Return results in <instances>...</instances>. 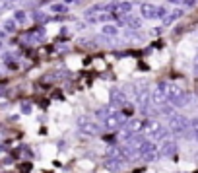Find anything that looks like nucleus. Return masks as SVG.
Returning a JSON list of instances; mask_svg holds the SVG:
<instances>
[{"mask_svg": "<svg viewBox=\"0 0 198 173\" xmlns=\"http://www.w3.org/2000/svg\"><path fill=\"white\" fill-rule=\"evenodd\" d=\"M144 132H146L148 140L157 142V140H165L169 128L163 126L159 121H146V126H144Z\"/></svg>", "mask_w": 198, "mask_h": 173, "instance_id": "obj_2", "label": "nucleus"}, {"mask_svg": "<svg viewBox=\"0 0 198 173\" xmlns=\"http://www.w3.org/2000/svg\"><path fill=\"white\" fill-rule=\"evenodd\" d=\"M194 74L198 76V55H196V58H194Z\"/></svg>", "mask_w": 198, "mask_h": 173, "instance_id": "obj_21", "label": "nucleus"}, {"mask_svg": "<svg viewBox=\"0 0 198 173\" xmlns=\"http://www.w3.org/2000/svg\"><path fill=\"white\" fill-rule=\"evenodd\" d=\"M138 158H142L144 161H157V159L161 158L159 146H156V142H152V140H146L138 148Z\"/></svg>", "mask_w": 198, "mask_h": 173, "instance_id": "obj_4", "label": "nucleus"}, {"mask_svg": "<svg viewBox=\"0 0 198 173\" xmlns=\"http://www.w3.org/2000/svg\"><path fill=\"white\" fill-rule=\"evenodd\" d=\"M14 19L16 22H25V12H22V10L14 12Z\"/></svg>", "mask_w": 198, "mask_h": 173, "instance_id": "obj_18", "label": "nucleus"}, {"mask_svg": "<svg viewBox=\"0 0 198 173\" xmlns=\"http://www.w3.org/2000/svg\"><path fill=\"white\" fill-rule=\"evenodd\" d=\"M177 152V144L173 140H163V144L159 146V154H161V158H169V156H173Z\"/></svg>", "mask_w": 198, "mask_h": 173, "instance_id": "obj_10", "label": "nucleus"}, {"mask_svg": "<svg viewBox=\"0 0 198 173\" xmlns=\"http://www.w3.org/2000/svg\"><path fill=\"white\" fill-rule=\"evenodd\" d=\"M4 29L6 31H16V24H14V19H8L4 24Z\"/></svg>", "mask_w": 198, "mask_h": 173, "instance_id": "obj_19", "label": "nucleus"}, {"mask_svg": "<svg viewBox=\"0 0 198 173\" xmlns=\"http://www.w3.org/2000/svg\"><path fill=\"white\" fill-rule=\"evenodd\" d=\"M51 10L55 12V14H64V12H68V6H64L62 2H56V4L51 6Z\"/></svg>", "mask_w": 198, "mask_h": 173, "instance_id": "obj_16", "label": "nucleus"}, {"mask_svg": "<svg viewBox=\"0 0 198 173\" xmlns=\"http://www.w3.org/2000/svg\"><path fill=\"white\" fill-rule=\"evenodd\" d=\"M10 2H14V0H10Z\"/></svg>", "mask_w": 198, "mask_h": 173, "instance_id": "obj_25", "label": "nucleus"}, {"mask_svg": "<svg viewBox=\"0 0 198 173\" xmlns=\"http://www.w3.org/2000/svg\"><path fill=\"white\" fill-rule=\"evenodd\" d=\"M126 159H105V167L109 169V171H120L122 169V165H125Z\"/></svg>", "mask_w": 198, "mask_h": 173, "instance_id": "obj_11", "label": "nucleus"}, {"mask_svg": "<svg viewBox=\"0 0 198 173\" xmlns=\"http://www.w3.org/2000/svg\"><path fill=\"white\" fill-rule=\"evenodd\" d=\"M122 125H125V113L122 111H113L109 117L103 121V126H105L107 130H119Z\"/></svg>", "mask_w": 198, "mask_h": 173, "instance_id": "obj_7", "label": "nucleus"}, {"mask_svg": "<svg viewBox=\"0 0 198 173\" xmlns=\"http://www.w3.org/2000/svg\"><path fill=\"white\" fill-rule=\"evenodd\" d=\"M167 101H169V99H167V84L165 82H157L152 89V105H156V107L159 109V107H163Z\"/></svg>", "mask_w": 198, "mask_h": 173, "instance_id": "obj_5", "label": "nucleus"}, {"mask_svg": "<svg viewBox=\"0 0 198 173\" xmlns=\"http://www.w3.org/2000/svg\"><path fill=\"white\" fill-rule=\"evenodd\" d=\"M76 126H78L80 132L89 134V136H95V134L101 132V125L97 121H93L91 117H88V115H80V117L76 119Z\"/></svg>", "mask_w": 198, "mask_h": 173, "instance_id": "obj_3", "label": "nucleus"}, {"mask_svg": "<svg viewBox=\"0 0 198 173\" xmlns=\"http://www.w3.org/2000/svg\"><path fill=\"white\" fill-rule=\"evenodd\" d=\"M189 126H190V121L184 115H175V117H171L169 119V128L173 134H184V130H189Z\"/></svg>", "mask_w": 198, "mask_h": 173, "instance_id": "obj_6", "label": "nucleus"}, {"mask_svg": "<svg viewBox=\"0 0 198 173\" xmlns=\"http://www.w3.org/2000/svg\"><path fill=\"white\" fill-rule=\"evenodd\" d=\"M159 111H161L167 119H171V117H175V115H177V113H175V107H173V105H167V103L163 105V107H159Z\"/></svg>", "mask_w": 198, "mask_h": 173, "instance_id": "obj_14", "label": "nucleus"}, {"mask_svg": "<svg viewBox=\"0 0 198 173\" xmlns=\"http://www.w3.org/2000/svg\"><path fill=\"white\" fill-rule=\"evenodd\" d=\"M109 105L113 109H117V111H119L120 107H125L126 105V94L120 88H111V101H109Z\"/></svg>", "mask_w": 198, "mask_h": 173, "instance_id": "obj_8", "label": "nucleus"}, {"mask_svg": "<svg viewBox=\"0 0 198 173\" xmlns=\"http://www.w3.org/2000/svg\"><path fill=\"white\" fill-rule=\"evenodd\" d=\"M31 103H29V101H23L22 103V113H23V115H29V113H31Z\"/></svg>", "mask_w": 198, "mask_h": 173, "instance_id": "obj_17", "label": "nucleus"}, {"mask_svg": "<svg viewBox=\"0 0 198 173\" xmlns=\"http://www.w3.org/2000/svg\"><path fill=\"white\" fill-rule=\"evenodd\" d=\"M0 47H2V41H0Z\"/></svg>", "mask_w": 198, "mask_h": 173, "instance_id": "obj_24", "label": "nucleus"}, {"mask_svg": "<svg viewBox=\"0 0 198 173\" xmlns=\"http://www.w3.org/2000/svg\"><path fill=\"white\" fill-rule=\"evenodd\" d=\"M169 2H179V0H169ZM181 2H183V0H181Z\"/></svg>", "mask_w": 198, "mask_h": 173, "instance_id": "obj_23", "label": "nucleus"}, {"mask_svg": "<svg viewBox=\"0 0 198 173\" xmlns=\"http://www.w3.org/2000/svg\"><path fill=\"white\" fill-rule=\"evenodd\" d=\"M167 99L173 107H186L190 105V95L179 84H167Z\"/></svg>", "mask_w": 198, "mask_h": 173, "instance_id": "obj_1", "label": "nucleus"}, {"mask_svg": "<svg viewBox=\"0 0 198 173\" xmlns=\"http://www.w3.org/2000/svg\"><path fill=\"white\" fill-rule=\"evenodd\" d=\"M192 136H194V140L198 142V128H196V130H192Z\"/></svg>", "mask_w": 198, "mask_h": 173, "instance_id": "obj_22", "label": "nucleus"}, {"mask_svg": "<svg viewBox=\"0 0 198 173\" xmlns=\"http://www.w3.org/2000/svg\"><path fill=\"white\" fill-rule=\"evenodd\" d=\"M181 16H183V10H171L169 14L163 18V25H171L175 19H179Z\"/></svg>", "mask_w": 198, "mask_h": 173, "instance_id": "obj_12", "label": "nucleus"}, {"mask_svg": "<svg viewBox=\"0 0 198 173\" xmlns=\"http://www.w3.org/2000/svg\"><path fill=\"white\" fill-rule=\"evenodd\" d=\"M117 31H119V29H117L115 25H103V29H101V33H103V35H107V37H115Z\"/></svg>", "mask_w": 198, "mask_h": 173, "instance_id": "obj_15", "label": "nucleus"}, {"mask_svg": "<svg viewBox=\"0 0 198 173\" xmlns=\"http://www.w3.org/2000/svg\"><path fill=\"white\" fill-rule=\"evenodd\" d=\"M194 4H196V0H183V6H186V8H192Z\"/></svg>", "mask_w": 198, "mask_h": 173, "instance_id": "obj_20", "label": "nucleus"}, {"mask_svg": "<svg viewBox=\"0 0 198 173\" xmlns=\"http://www.w3.org/2000/svg\"><path fill=\"white\" fill-rule=\"evenodd\" d=\"M122 19H125V25L130 27V29H140L142 27V19L140 18H130L128 16V18H122Z\"/></svg>", "mask_w": 198, "mask_h": 173, "instance_id": "obj_13", "label": "nucleus"}, {"mask_svg": "<svg viewBox=\"0 0 198 173\" xmlns=\"http://www.w3.org/2000/svg\"><path fill=\"white\" fill-rule=\"evenodd\" d=\"M140 12H142V18H148V19L159 18V6H153V4H142V6H140Z\"/></svg>", "mask_w": 198, "mask_h": 173, "instance_id": "obj_9", "label": "nucleus"}]
</instances>
